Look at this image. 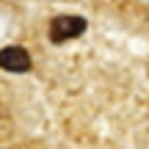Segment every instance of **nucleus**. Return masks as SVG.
I'll list each match as a JSON object with an SVG mask.
<instances>
[{
    "label": "nucleus",
    "mask_w": 149,
    "mask_h": 149,
    "mask_svg": "<svg viewBox=\"0 0 149 149\" xmlns=\"http://www.w3.org/2000/svg\"><path fill=\"white\" fill-rule=\"evenodd\" d=\"M86 33V19L77 14H64V17H55L50 19V42L61 44L66 39H77Z\"/></svg>",
    "instance_id": "obj_1"
},
{
    "label": "nucleus",
    "mask_w": 149,
    "mask_h": 149,
    "mask_svg": "<svg viewBox=\"0 0 149 149\" xmlns=\"http://www.w3.org/2000/svg\"><path fill=\"white\" fill-rule=\"evenodd\" d=\"M0 69L6 72H28L31 69V53L19 44H11V47L0 50Z\"/></svg>",
    "instance_id": "obj_2"
}]
</instances>
